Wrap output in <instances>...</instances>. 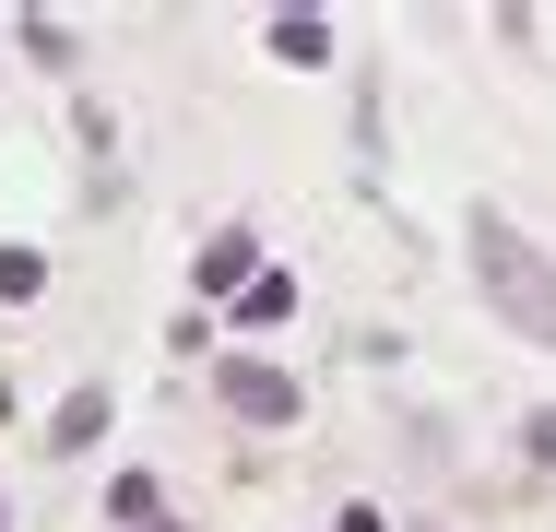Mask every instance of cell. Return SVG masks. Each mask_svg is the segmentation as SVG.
I'll return each instance as SVG.
<instances>
[{
	"instance_id": "cell-1",
	"label": "cell",
	"mask_w": 556,
	"mask_h": 532,
	"mask_svg": "<svg viewBox=\"0 0 556 532\" xmlns=\"http://www.w3.org/2000/svg\"><path fill=\"white\" fill-rule=\"evenodd\" d=\"M473 284H485V308L509 319L521 343H556V261L509 213H473Z\"/></svg>"
},
{
	"instance_id": "cell-3",
	"label": "cell",
	"mask_w": 556,
	"mask_h": 532,
	"mask_svg": "<svg viewBox=\"0 0 556 532\" xmlns=\"http://www.w3.org/2000/svg\"><path fill=\"white\" fill-rule=\"evenodd\" d=\"M96 426H108V391H72V403H60V426H48V438H60V449H84Z\"/></svg>"
},
{
	"instance_id": "cell-4",
	"label": "cell",
	"mask_w": 556,
	"mask_h": 532,
	"mask_svg": "<svg viewBox=\"0 0 556 532\" xmlns=\"http://www.w3.org/2000/svg\"><path fill=\"white\" fill-rule=\"evenodd\" d=\"M36 284H48V261H36V249H0V308H24Z\"/></svg>"
},
{
	"instance_id": "cell-2",
	"label": "cell",
	"mask_w": 556,
	"mask_h": 532,
	"mask_svg": "<svg viewBox=\"0 0 556 532\" xmlns=\"http://www.w3.org/2000/svg\"><path fill=\"white\" fill-rule=\"evenodd\" d=\"M225 403H237L249 426H285V415H296V379H273L261 355H237V367H225Z\"/></svg>"
},
{
	"instance_id": "cell-5",
	"label": "cell",
	"mask_w": 556,
	"mask_h": 532,
	"mask_svg": "<svg viewBox=\"0 0 556 532\" xmlns=\"http://www.w3.org/2000/svg\"><path fill=\"white\" fill-rule=\"evenodd\" d=\"M521 449H533V461H545V473H556V403H545V415H533V426H521Z\"/></svg>"
}]
</instances>
